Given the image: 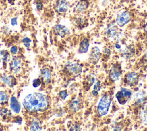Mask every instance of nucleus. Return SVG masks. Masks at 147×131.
Wrapping results in <instances>:
<instances>
[{"mask_svg": "<svg viewBox=\"0 0 147 131\" xmlns=\"http://www.w3.org/2000/svg\"><path fill=\"white\" fill-rule=\"evenodd\" d=\"M22 104L25 109L29 112L44 111L49 106V100L46 95L34 92L28 95L24 99Z\"/></svg>", "mask_w": 147, "mask_h": 131, "instance_id": "nucleus-1", "label": "nucleus"}, {"mask_svg": "<svg viewBox=\"0 0 147 131\" xmlns=\"http://www.w3.org/2000/svg\"><path fill=\"white\" fill-rule=\"evenodd\" d=\"M111 102V98L109 95H104L101 97L97 106V112L100 117L104 116L107 114Z\"/></svg>", "mask_w": 147, "mask_h": 131, "instance_id": "nucleus-2", "label": "nucleus"}, {"mask_svg": "<svg viewBox=\"0 0 147 131\" xmlns=\"http://www.w3.org/2000/svg\"><path fill=\"white\" fill-rule=\"evenodd\" d=\"M131 95L132 92L130 89L126 88H122L117 93L116 98L120 104L123 105L131 99Z\"/></svg>", "mask_w": 147, "mask_h": 131, "instance_id": "nucleus-3", "label": "nucleus"}, {"mask_svg": "<svg viewBox=\"0 0 147 131\" xmlns=\"http://www.w3.org/2000/svg\"><path fill=\"white\" fill-rule=\"evenodd\" d=\"M64 69L69 75L78 76L82 72V66L78 63L67 62L64 67Z\"/></svg>", "mask_w": 147, "mask_h": 131, "instance_id": "nucleus-4", "label": "nucleus"}, {"mask_svg": "<svg viewBox=\"0 0 147 131\" xmlns=\"http://www.w3.org/2000/svg\"><path fill=\"white\" fill-rule=\"evenodd\" d=\"M131 15L130 12L125 10L119 13L116 17V23L117 25L122 27L130 21Z\"/></svg>", "mask_w": 147, "mask_h": 131, "instance_id": "nucleus-5", "label": "nucleus"}, {"mask_svg": "<svg viewBox=\"0 0 147 131\" xmlns=\"http://www.w3.org/2000/svg\"><path fill=\"white\" fill-rule=\"evenodd\" d=\"M121 66L119 63H115L113 65L109 72V77L111 81H115L119 80L122 74Z\"/></svg>", "mask_w": 147, "mask_h": 131, "instance_id": "nucleus-6", "label": "nucleus"}, {"mask_svg": "<svg viewBox=\"0 0 147 131\" xmlns=\"http://www.w3.org/2000/svg\"><path fill=\"white\" fill-rule=\"evenodd\" d=\"M139 81V75L136 72H129L127 73L124 78L125 83L131 87L136 86Z\"/></svg>", "mask_w": 147, "mask_h": 131, "instance_id": "nucleus-7", "label": "nucleus"}, {"mask_svg": "<svg viewBox=\"0 0 147 131\" xmlns=\"http://www.w3.org/2000/svg\"><path fill=\"white\" fill-rule=\"evenodd\" d=\"M101 56L100 49L98 47H93L90 53L88 61L92 65H96L99 61Z\"/></svg>", "mask_w": 147, "mask_h": 131, "instance_id": "nucleus-8", "label": "nucleus"}, {"mask_svg": "<svg viewBox=\"0 0 147 131\" xmlns=\"http://www.w3.org/2000/svg\"><path fill=\"white\" fill-rule=\"evenodd\" d=\"M118 29L114 23L109 24L105 31V34L107 38H114L118 35Z\"/></svg>", "mask_w": 147, "mask_h": 131, "instance_id": "nucleus-9", "label": "nucleus"}, {"mask_svg": "<svg viewBox=\"0 0 147 131\" xmlns=\"http://www.w3.org/2000/svg\"><path fill=\"white\" fill-rule=\"evenodd\" d=\"M53 32L55 35L61 38H64L69 33V30L68 28L64 25L56 24L53 27Z\"/></svg>", "mask_w": 147, "mask_h": 131, "instance_id": "nucleus-10", "label": "nucleus"}, {"mask_svg": "<svg viewBox=\"0 0 147 131\" xmlns=\"http://www.w3.org/2000/svg\"><path fill=\"white\" fill-rule=\"evenodd\" d=\"M10 70L14 73H18L21 69V61L18 57H13L9 63Z\"/></svg>", "mask_w": 147, "mask_h": 131, "instance_id": "nucleus-11", "label": "nucleus"}, {"mask_svg": "<svg viewBox=\"0 0 147 131\" xmlns=\"http://www.w3.org/2000/svg\"><path fill=\"white\" fill-rule=\"evenodd\" d=\"M69 8V4L66 0H59L56 4V10L59 13H65Z\"/></svg>", "mask_w": 147, "mask_h": 131, "instance_id": "nucleus-12", "label": "nucleus"}, {"mask_svg": "<svg viewBox=\"0 0 147 131\" xmlns=\"http://www.w3.org/2000/svg\"><path fill=\"white\" fill-rule=\"evenodd\" d=\"M134 53L135 48L132 45L127 46L122 50H121L122 57L126 59H129L131 58L134 55Z\"/></svg>", "mask_w": 147, "mask_h": 131, "instance_id": "nucleus-13", "label": "nucleus"}, {"mask_svg": "<svg viewBox=\"0 0 147 131\" xmlns=\"http://www.w3.org/2000/svg\"><path fill=\"white\" fill-rule=\"evenodd\" d=\"M81 100L79 98L75 97L71 102L69 105V108L71 111L75 113L81 108Z\"/></svg>", "mask_w": 147, "mask_h": 131, "instance_id": "nucleus-14", "label": "nucleus"}, {"mask_svg": "<svg viewBox=\"0 0 147 131\" xmlns=\"http://www.w3.org/2000/svg\"><path fill=\"white\" fill-rule=\"evenodd\" d=\"M88 5L87 0H79L75 6V10L77 12H82L88 8Z\"/></svg>", "mask_w": 147, "mask_h": 131, "instance_id": "nucleus-15", "label": "nucleus"}, {"mask_svg": "<svg viewBox=\"0 0 147 131\" xmlns=\"http://www.w3.org/2000/svg\"><path fill=\"white\" fill-rule=\"evenodd\" d=\"M89 40L87 38L83 39L80 43L78 48V52L79 53H86L87 52L89 48Z\"/></svg>", "mask_w": 147, "mask_h": 131, "instance_id": "nucleus-16", "label": "nucleus"}, {"mask_svg": "<svg viewBox=\"0 0 147 131\" xmlns=\"http://www.w3.org/2000/svg\"><path fill=\"white\" fill-rule=\"evenodd\" d=\"M146 99V95L144 92L142 91H139L137 92L133 97V100L134 101L136 104H142L145 102Z\"/></svg>", "mask_w": 147, "mask_h": 131, "instance_id": "nucleus-17", "label": "nucleus"}, {"mask_svg": "<svg viewBox=\"0 0 147 131\" xmlns=\"http://www.w3.org/2000/svg\"><path fill=\"white\" fill-rule=\"evenodd\" d=\"M2 81L10 87H13L16 84V80L14 76L11 75L5 76L2 77Z\"/></svg>", "mask_w": 147, "mask_h": 131, "instance_id": "nucleus-18", "label": "nucleus"}, {"mask_svg": "<svg viewBox=\"0 0 147 131\" xmlns=\"http://www.w3.org/2000/svg\"><path fill=\"white\" fill-rule=\"evenodd\" d=\"M10 107L11 110L17 114L19 113L20 111V110H21L20 104L18 102L17 98L14 96L11 97L10 99Z\"/></svg>", "mask_w": 147, "mask_h": 131, "instance_id": "nucleus-19", "label": "nucleus"}, {"mask_svg": "<svg viewBox=\"0 0 147 131\" xmlns=\"http://www.w3.org/2000/svg\"><path fill=\"white\" fill-rule=\"evenodd\" d=\"M41 75L42 77L43 80H44L47 84H48L50 83L51 78V73L48 68H42L41 70Z\"/></svg>", "mask_w": 147, "mask_h": 131, "instance_id": "nucleus-20", "label": "nucleus"}, {"mask_svg": "<svg viewBox=\"0 0 147 131\" xmlns=\"http://www.w3.org/2000/svg\"><path fill=\"white\" fill-rule=\"evenodd\" d=\"M9 97L7 94L3 91H0V104L5 105L7 103Z\"/></svg>", "mask_w": 147, "mask_h": 131, "instance_id": "nucleus-21", "label": "nucleus"}, {"mask_svg": "<svg viewBox=\"0 0 147 131\" xmlns=\"http://www.w3.org/2000/svg\"><path fill=\"white\" fill-rule=\"evenodd\" d=\"M0 58L3 62H8L10 61V57L7 51L2 50L0 51Z\"/></svg>", "mask_w": 147, "mask_h": 131, "instance_id": "nucleus-22", "label": "nucleus"}, {"mask_svg": "<svg viewBox=\"0 0 147 131\" xmlns=\"http://www.w3.org/2000/svg\"><path fill=\"white\" fill-rule=\"evenodd\" d=\"M30 130H41V126H40V123L38 122V121H37L36 119H34L30 125Z\"/></svg>", "mask_w": 147, "mask_h": 131, "instance_id": "nucleus-23", "label": "nucleus"}, {"mask_svg": "<svg viewBox=\"0 0 147 131\" xmlns=\"http://www.w3.org/2000/svg\"><path fill=\"white\" fill-rule=\"evenodd\" d=\"M96 80V76L93 74H88L86 78V83L88 84V86L92 85Z\"/></svg>", "mask_w": 147, "mask_h": 131, "instance_id": "nucleus-24", "label": "nucleus"}, {"mask_svg": "<svg viewBox=\"0 0 147 131\" xmlns=\"http://www.w3.org/2000/svg\"><path fill=\"white\" fill-rule=\"evenodd\" d=\"M100 88H101L100 81H98L97 82H96V83L94 86L93 90L92 91V94L94 96H97L98 95L99 91L100 90Z\"/></svg>", "mask_w": 147, "mask_h": 131, "instance_id": "nucleus-25", "label": "nucleus"}, {"mask_svg": "<svg viewBox=\"0 0 147 131\" xmlns=\"http://www.w3.org/2000/svg\"><path fill=\"white\" fill-rule=\"evenodd\" d=\"M0 114L2 117L5 118L6 117H10L11 115V112L7 108H2L0 111Z\"/></svg>", "mask_w": 147, "mask_h": 131, "instance_id": "nucleus-26", "label": "nucleus"}, {"mask_svg": "<svg viewBox=\"0 0 147 131\" xmlns=\"http://www.w3.org/2000/svg\"><path fill=\"white\" fill-rule=\"evenodd\" d=\"M22 42L24 44V46L26 47H29L30 45V43H31V40L28 38V37H25L22 39Z\"/></svg>", "mask_w": 147, "mask_h": 131, "instance_id": "nucleus-27", "label": "nucleus"}, {"mask_svg": "<svg viewBox=\"0 0 147 131\" xmlns=\"http://www.w3.org/2000/svg\"><path fill=\"white\" fill-rule=\"evenodd\" d=\"M41 80L39 79V78H36V79H34L33 81V86L34 87V88H36V87H38V86H40L41 85Z\"/></svg>", "mask_w": 147, "mask_h": 131, "instance_id": "nucleus-28", "label": "nucleus"}, {"mask_svg": "<svg viewBox=\"0 0 147 131\" xmlns=\"http://www.w3.org/2000/svg\"><path fill=\"white\" fill-rule=\"evenodd\" d=\"M80 130V126L78 123H75L71 127L70 130Z\"/></svg>", "mask_w": 147, "mask_h": 131, "instance_id": "nucleus-29", "label": "nucleus"}, {"mask_svg": "<svg viewBox=\"0 0 147 131\" xmlns=\"http://www.w3.org/2000/svg\"><path fill=\"white\" fill-rule=\"evenodd\" d=\"M67 92L66 91H61L59 92V96L62 99H65L67 96Z\"/></svg>", "mask_w": 147, "mask_h": 131, "instance_id": "nucleus-30", "label": "nucleus"}, {"mask_svg": "<svg viewBox=\"0 0 147 131\" xmlns=\"http://www.w3.org/2000/svg\"><path fill=\"white\" fill-rule=\"evenodd\" d=\"M17 51H18V48L16 46H13L10 48V51L13 54H16L17 53Z\"/></svg>", "mask_w": 147, "mask_h": 131, "instance_id": "nucleus-31", "label": "nucleus"}, {"mask_svg": "<svg viewBox=\"0 0 147 131\" xmlns=\"http://www.w3.org/2000/svg\"><path fill=\"white\" fill-rule=\"evenodd\" d=\"M11 23L13 26L16 25L17 24V17H14L11 20Z\"/></svg>", "mask_w": 147, "mask_h": 131, "instance_id": "nucleus-32", "label": "nucleus"}, {"mask_svg": "<svg viewBox=\"0 0 147 131\" xmlns=\"http://www.w3.org/2000/svg\"><path fill=\"white\" fill-rule=\"evenodd\" d=\"M21 122H22V119H21V118H20V117H17V121H15V122H16L17 123H19V124H20L21 123Z\"/></svg>", "mask_w": 147, "mask_h": 131, "instance_id": "nucleus-33", "label": "nucleus"}, {"mask_svg": "<svg viewBox=\"0 0 147 131\" xmlns=\"http://www.w3.org/2000/svg\"><path fill=\"white\" fill-rule=\"evenodd\" d=\"M14 1V0H8V2L11 3V4H13V2Z\"/></svg>", "mask_w": 147, "mask_h": 131, "instance_id": "nucleus-34", "label": "nucleus"}, {"mask_svg": "<svg viewBox=\"0 0 147 131\" xmlns=\"http://www.w3.org/2000/svg\"><path fill=\"white\" fill-rule=\"evenodd\" d=\"M145 31L147 32V22H146V24L145 27Z\"/></svg>", "mask_w": 147, "mask_h": 131, "instance_id": "nucleus-35", "label": "nucleus"}, {"mask_svg": "<svg viewBox=\"0 0 147 131\" xmlns=\"http://www.w3.org/2000/svg\"><path fill=\"white\" fill-rule=\"evenodd\" d=\"M145 57H146V59H147V53H146V55H145Z\"/></svg>", "mask_w": 147, "mask_h": 131, "instance_id": "nucleus-36", "label": "nucleus"}]
</instances>
